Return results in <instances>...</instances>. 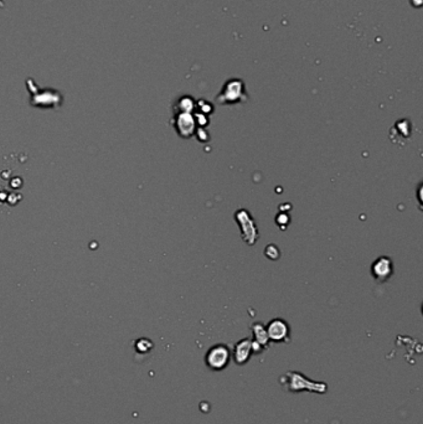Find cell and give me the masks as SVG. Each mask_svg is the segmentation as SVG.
<instances>
[{
  "mask_svg": "<svg viewBox=\"0 0 423 424\" xmlns=\"http://www.w3.org/2000/svg\"><path fill=\"white\" fill-rule=\"evenodd\" d=\"M285 380H287V382H285L287 388L289 391H293V392H298V391H302V390H308V391H312V392L323 393L325 392V390H327V385H325V383L310 382V381H308L304 376L297 372H288L287 375H285Z\"/></svg>",
  "mask_w": 423,
  "mask_h": 424,
  "instance_id": "obj_1",
  "label": "cell"
},
{
  "mask_svg": "<svg viewBox=\"0 0 423 424\" xmlns=\"http://www.w3.org/2000/svg\"><path fill=\"white\" fill-rule=\"evenodd\" d=\"M230 356L231 355H230V351L226 346H212V347L207 351L206 357H205V362H206L207 367L211 368V370L221 371L229 365Z\"/></svg>",
  "mask_w": 423,
  "mask_h": 424,
  "instance_id": "obj_2",
  "label": "cell"
},
{
  "mask_svg": "<svg viewBox=\"0 0 423 424\" xmlns=\"http://www.w3.org/2000/svg\"><path fill=\"white\" fill-rule=\"evenodd\" d=\"M236 220L239 221L240 226H241L242 231H244V240L246 241L249 245L256 243L257 241V230L254 226V221L251 220V216L246 210H241L236 213Z\"/></svg>",
  "mask_w": 423,
  "mask_h": 424,
  "instance_id": "obj_3",
  "label": "cell"
},
{
  "mask_svg": "<svg viewBox=\"0 0 423 424\" xmlns=\"http://www.w3.org/2000/svg\"><path fill=\"white\" fill-rule=\"evenodd\" d=\"M372 277L377 280V282L382 283L386 282L391 275L394 274V264L392 260L387 257H381L377 260H375L374 264L371 267Z\"/></svg>",
  "mask_w": 423,
  "mask_h": 424,
  "instance_id": "obj_4",
  "label": "cell"
},
{
  "mask_svg": "<svg viewBox=\"0 0 423 424\" xmlns=\"http://www.w3.org/2000/svg\"><path fill=\"white\" fill-rule=\"evenodd\" d=\"M267 334H268L269 340H273L276 342H283L289 336V326L282 319H274L269 323L268 328H267Z\"/></svg>",
  "mask_w": 423,
  "mask_h": 424,
  "instance_id": "obj_5",
  "label": "cell"
},
{
  "mask_svg": "<svg viewBox=\"0 0 423 424\" xmlns=\"http://www.w3.org/2000/svg\"><path fill=\"white\" fill-rule=\"evenodd\" d=\"M252 351V342L250 339H245L236 343L234 348V360L237 365H244L250 360Z\"/></svg>",
  "mask_w": 423,
  "mask_h": 424,
  "instance_id": "obj_6",
  "label": "cell"
},
{
  "mask_svg": "<svg viewBox=\"0 0 423 424\" xmlns=\"http://www.w3.org/2000/svg\"><path fill=\"white\" fill-rule=\"evenodd\" d=\"M176 128L181 137H192L195 132V122L191 115L189 113H181L176 119Z\"/></svg>",
  "mask_w": 423,
  "mask_h": 424,
  "instance_id": "obj_7",
  "label": "cell"
},
{
  "mask_svg": "<svg viewBox=\"0 0 423 424\" xmlns=\"http://www.w3.org/2000/svg\"><path fill=\"white\" fill-rule=\"evenodd\" d=\"M252 330H254V341L252 342V346L254 348H258L259 351L263 350L264 346H268V334H267V329L262 325L261 323H257L252 326Z\"/></svg>",
  "mask_w": 423,
  "mask_h": 424,
  "instance_id": "obj_8",
  "label": "cell"
}]
</instances>
